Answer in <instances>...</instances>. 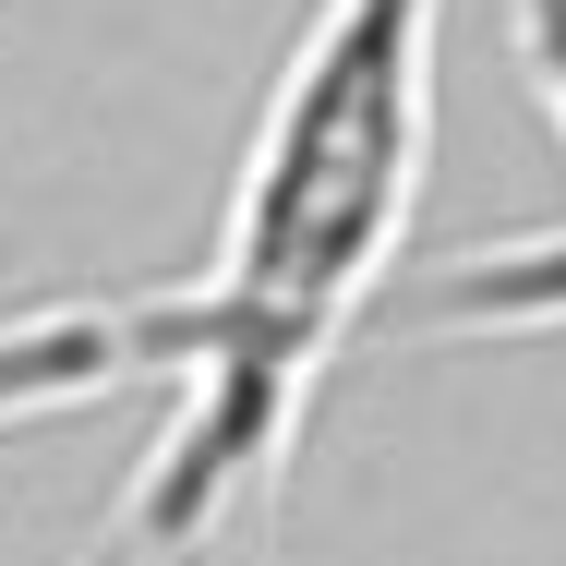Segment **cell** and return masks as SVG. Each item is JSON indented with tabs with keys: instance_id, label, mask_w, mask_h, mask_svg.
Wrapping results in <instances>:
<instances>
[{
	"instance_id": "cell-1",
	"label": "cell",
	"mask_w": 566,
	"mask_h": 566,
	"mask_svg": "<svg viewBox=\"0 0 566 566\" xmlns=\"http://www.w3.org/2000/svg\"><path fill=\"white\" fill-rule=\"evenodd\" d=\"M434 24L447 0H326L265 85L241 145L229 229L193 290L145 302L157 374L181 386L169 434L133 470L109 555L133 566H218L253 494L302 434L314 386L361 302L386 290L422 169H434Z\"/></svg>"
},
{
	"instance_id": "cell-2",
	"label": "cell",
	"mask_w": 566,
	"mask_h": 566,
	"mask_svg": "<svg viewBox=\"0 0 566 566\" xmlns=\"http://www.w3.org/2000/svg\"><path fill=\"white\" fill-rule=\"evenodd\" d=\"M506 24H518V73H531V97L566 145V0H506Z\"/></svg>"
}]
</instances>
